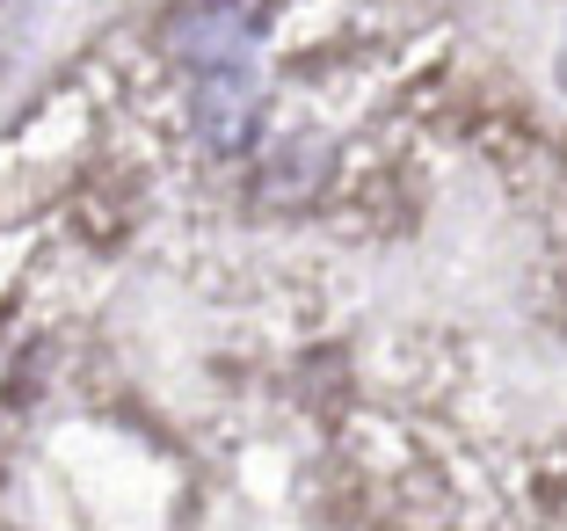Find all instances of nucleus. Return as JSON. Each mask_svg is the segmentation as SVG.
Here are the masks:
<instances>
[{"label":"nucleus","instance_id":"f257e3e1","mask_svg":"<svg viewBox=\"0 0 567 531\" xmlns=\"http://www.w3.org/2000/svg\"><path fill=\"white\" fill-rule=\"evenodd\" d=\"M161 44L197 73H226V67H240V51L255 44V22H248L240 0H183V8L167 16Z\"/></svg>","mask_w":567,"mask_h":531},{"label":"nucleus","instance_id":"f03ea898","mask_svg":"<svg viewBox=\"0 0 567 531\" xmlns=\"http://www.w3.org/2000/svg\"><path fill=\"white\" fill-rule=\"evenodd\" d=\"M189 124H197L204 153L234 161L255 146V124H262V95H255L248 73H197V95H189Z\"/></svg>","mask_w":567,"mask_h":531},{"label":"nucleus","instance_id":"7ed1b4c3","mask_svg":"<svg viewBox=\"0 0 567 531\" xmlns=\"http://www.w3.org/2000/svg\"><path fill=\"white\" fill-rule=\"evenodd\" d=\"M320 183H328V146L320 139H277V146L262 153V167H255V204H269V212H299V204L320 197Z\"/></svg>","mask_w":567,"mask_h":531}]
</instances>
